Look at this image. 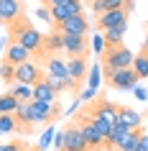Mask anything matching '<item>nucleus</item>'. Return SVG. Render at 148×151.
<instances>
[{
	"instance_id": "f257e3e1",
	"label": "nucleus",
	"mask_w": 148,
	"mask_h": 151,
	"mask_svg": "<svg viewBox=\"0 0 148 151\" xmlns=\"http://www.w3.org/2000/svg\"><path fill=\"white\" fill-rule=\"evenodd\" d=\"M8 44H18V46H23L26 51H31L33 62H36V59H44V33H41L26 16L16 18V21L8 26Z\"/></svg>"
},
{
	"instance_id": "f03ea898",
	"label": "nucleus",
	"mask_w": 148,
	"mask_h": 151,
	"mask_svg": "<svg viewBox=\"0 0 148 151\" xmlns=\"http://www.w3.org/2000/svg\"><path fill=\"white\" fill-rule=\"evenodd\" d=\"M133 51L128 46H112V49H105V51H102V77H105V80H110V77H112V74H115L117 69H128V67H130L133 64Z\"/></svg>"
},
{
	"instance_id": "7ed1b4c3",
	"label": "nucleus",
	"mask_w": 148,
	"mask_h": 151,
	"mask_svg": "<svg viewBox=\"0 0 148 151\" xmlns=\"http://www.w3.org/2000/svg\"><path fill=\"white\" fill-rule=\"evenodd\" d=\"M61 115V108L56 103H39L31 100V113H28V126L36 131L39 126H51L56 118Z\"/></svg>"
},
{
	"instance_id": "20e7f679",
	"label": "nucleus",
	"mask_w": 148,
	"mask_h": 151,
	"mask_svg": "<svg viewBox=\"0 0 148 151\" xmlns=\"http://www.w3.org/2000/svg\"><path fill=\"white\" fill-rule=\"evenodd\" d=\"M133 8H135V0H125L123 8L97 16V21H94V26H97V33L107 31V28H115V26H128V16L133 13Z\"/></svg>"
},
{
	"instance_id": "39448f33",
	"label": "nucleus",
	"mask_w": 148,
	"mask_h": 151,
	"mask_svg": "<svg viewBox=\"0 0 148 151\" xmlns=\"http://www.w3.org/2000/svg\"><path fill=\"white\" fill-rule=\"evenodd\" d=\"M46 74L41 72L39 62H23V64H18V67H13V82H18V85H39L41 80H44Z\"/></svg>"
},
{
	"instance_id": "423d86ee",
	"label": "nucleus",
	"mask_w": 148,
	"mask_h": 151,
	"mask_svg": "<svg viewBox=\"0 0 148 151\" xmlns=\"http://www.w3.org/2000/svg\"><path fill=\"white\" fill-rule=\"evenodd\" d=\"M87 115H92V118H100V120H107L110 126H115L117 123V105L105 100V97H97L92 105H87L84 108Z\"/></svg>"
},
{
	"instance_id": "0eeeda50",
	"label": "nucleus",
	"mask_w": 148,
	"mask_h": 151,
	"mask_svg": "<svg viewBox=\"0 0 148 151\" xmlns=\"http://www.w3.org/2000/svg\"><path fill=\"white\" fill-rule=\"evenodd\" d=\"M61 44H64V49H61V54L66 56V59H71V56H89V39L87 36H64L61 33Z\"/></svg>"
},
{
	"instance_id": "6e6552de",
	"label": "nucleus",
	"mask_w": 148,
	"mask_h": 151,
	"mask_svg": "<svg viewBox=\"0 0 148 151\" xmlns=\"http://www.w3.org/2000/svg\"><path fill=\"white\" fill-rule=\"evenodd\" d=\"M74 123L79 126V131H82V138H84V143H87V149H89V151H100V149H105V138H102V136L92 128V123L87 120L84 113H79Z\"/></svg>"
},
{
	"instance_id": "1a4fd4ad",
	"label": "nucleus",
	"mask_w": 148,
	"mask_h": 151,
	"mask_svg": "<svg viewBox=\"0 0 148 151\" xmlns=\"http://www.w3.org/2000/svg\"><path fill=\"white\" fill-rule=\"evenodd\" d=\"M49 13H51L54 26H59V23H64V21H69V18H74V16H82L84 8H82L79 0H71V3H64V5H51Z\"/></svg>"
},
{
	"instance_id": "9d476101",
	"label": "nucleus",
	"mask_w": 148,
	"mask_h": 151,
	"mask_svg": "<svg viewBox=\"0 0 148 151\" xmlns=\"http://www.w3.org/2000/svg\"><path fill=\"white\" fill-rule=\"evenodd\" d=\"M59 33H64V36H87L89 33V21L84 18V13L82 16H74L69 18V21H64V23L54 26Z\"/></svg>"
},
{
	"instance_id": "9b49d317",
	"label": "nucleus",
	"mask_w": 148,
	"mask_h": 151,
	"mask_svg": "<svg viewBox=\"0 0 148 151\" xmlns=\"http://www.w3.org/2000/svg\"><path fill=\"white\" fill-rule=\"evenodd\" d=\"M138 82L140 80L135 77V72L128 67V69H117L115 74L107 80V85L112 90H135V87H138Z\"/></svg>"
},
{
	"instance_id": "f8f14e48",
	"label": "nucleus",
	"mask_w": 148,
	"mask_h": 151,
	"mask_svg": "<svg viewBox=\"0 0 148 151\" xmlns=\"http://www.w3.org/2000/svg\"><path fill=\"white\" fill-rule=\"evenodd\" d=\"M26 13V5L21 0H0V23L10 26L16 18H21Z\"/></svg>"
},
{
	"instance_id": "ddd939ff",
	"label": "nucleus",
	"mask_w": 148,
	"mask_h": 151,
	"mask_svg": "<svg viewBox=\"0 0 148 151\" xmlns=\"http://www.w3.org/2000/svg\"><path fill=\"white\" fill-rule=\"evenodd\" d=\"M64 136H66L64 151H89V149H87V143H84V138H82V131H79V126L74 123V120L64 128Z\"/></svg>"
},
{
	"instance_id": "4468645a",
	"label": "nucleus",
	"mask_w": 148,
	"mask_h": 151,
	"mask_svg": "<svg viewBox=\"0 0 148 151\" xmlns=\"http://www.w3.org/2000/svg\"><path fill=\"white\" fill-rule=\"evenodd\" d=\"M66 72H69V80L74 85H82L87 80V72H89V64H87L84 56H71L66 59Z\"/></svg>"
},
{
	"instance_id": "2eb2a0df",
	"label": "nucleus",
	"mask_w": 148,
	"mask_h": 151,
	"mask_svg": "<svg viewBox=\"0 0 148 151\" xmlns=\"http://www.w3.org/2000/svg\"><path fill=\"white\" fill-rule=\"evenodd\" d=\"M31 59H33L31 51H26V49L18 46V44H8V46H5V54H3V62L13 64V67H18V64H23V62H31Z\"/></svg>"
},
{
	"instance_id": "dca6fc26",
	"label": "nucleus",
	"mask_w": 148,
	"mask_h": 151,
	"mask_svg": "<svg viewBox=\"0 0 148 151\" xmlns=\"http://www.w3.org/2000/svg\"><path fill=\"white\" fill-rule=\"evenodd\" d=\"M56 97H59V92L46 82V77L39 85H33V100H39V103H56Z\"/></svg>"
},
{
	"instance_id": "f3484780",
	"label": "nucleus",
	"mask_w": 148,
	"mask_h": 151,
	"mask_svg": "<svg viewBox=\"0 0 148 151\" xmlns=\"http://www.w3.org/2000/svg\"><path fill=\"white\" fill-rule=\"evenodd\" d=\"M61 49H64L61 33L56 31V28H54L51 33H44V59L51 56V54H61Z\"/></svg>"
},
{
	"instance_id": "a211bd4d",
	"label": "nucleus",
	"mask_w": 148,
	"mask_h": 151,
	"mask_svg": "<svg viewBox=\"0 0 148 151\" xmlns=\"http://www.w3.org/2000/svg\"><path fill=\"white\" fill-rule=\"evenodd\" d=\"M117 120L125 123L128 128H143L140 126V123H143L140 113H135L133 108H128V105H117Z\"/></svg>"
},
{
	"instance_id": "6ab92c4d",
	"label": "nucleus",
	"mask_w": 148,
	"mask_h": 151,
	"mask_svg": "<svg viewBox=\"0 0 148 151\" xmlns=\"http://www.w3.org/2000/svg\"><path fill=\"white\" fill-rule=\"evenodd\" d=\"M128 131H133V128H128L125 123H120V120H117L115 126H112V131H110V136L105 138V149L115 151V149H117V143L125 138V133H128Z\"/></svg>"
},
{
	"instance_id": "aec40b11",
	"label": "nucleus",
	"mask_w": 148,
	"mask_h": 151,
	"mask_svg": "<svg viewBox=\"0 0 148 151\" xmlns=\"http://www.w3.org/2000/svg\"><path fill=\"white\" fill-rule=\"evenodd\" d=\"M125 31H128V26H115V28H107V31H102L105 46H107V49H112V46H123Z\"/></svg>"
},
{
	"instance_id": "412c9836",
	"label": "nucleus",
	"mask_w": 148,
	"mask_h": 151,
	"mask_svg": "<svg viewBox=\"0 0 148 151\" xmlns=\"http://www.w3.org/2000/svg\"><path fill=\"white\" fill-rule=\"evenodd\" d=\"M10 95L16 97L18 103H31L33 100V87L31 85H18V82H10Z\"/></svg>"
},
{
	"instance_id": "4be33fe9",
	"label": "nucleus",
	"mask_w": 148,
	"mask_h": 151,
	"mask_svg": "<svg viewBox=\"0 0 148 151\" xmlns=\"http://www.w3.org/2000/svg\"><path fill=\"white\" fill-rule=\"evenodd\" d=\"M94 10V16H102V13H110V10H117L125 5V0H92L89 3Z\"/></svg>"
},
{
	"instance_id": "5701e85b",
	"label": "nucleus",
	"mask_w": 148,
	"mask_h": 151,
	"mask_svg": "<svg viewBox=\"0 0 148 151\" xmlns=\"http://www.w3.org/2000/svg\"><path fill=\"white\" fill-rule=\"evenodd\" d=\"M140 133H143V128H133V131H128V133H125V138L117 143V149H115V151H135Z\"/></svg>"
},
{
	"instance_id": "b1692460",
	"label": "nucleus",
	"mask_w": 148,
	"mask_h": 151,
	"mask_svg": "<svg viewBox=\"0 0 148 151\" xmlns=\"http://www.w3.org/2000/svg\"><path fill=\"white\" fill-rule=\"evenodd\" d=\"M130 69L135 72L138 80H146V77H148V54H135V56H133Z\"/></svg>"
},
{
	"instance_id": "393cba45",
	"label": "nucleus",
	"mask_w": 148,
	"mask_h": 151,
	"mask_svg": "<svg viewBox=\"0 0 148 151\" xmlns=\"http://www.w3.org/2000/svg\"><path fill=\"white\" fill-rule=\"evenodd\" d=\"M87 85H89V90H100L102 85V69H100V64H89V72H87Z\"/></svg>"
},
{
	"instance_id": "a878e982",
	"label": "nucleus",
	"mask_w": 148,
	"mask_h": 151,
	"mask_svg": "<svg viewBox=\"0 0 148 151\" xmlns=\"http://www.w3.org/2000/svg\"><path fill=\"white\" fill-rule=\"evenodd\" d=\"M18 108V100L10 92H5V95H0V115H13Z\"/></svg>"
},
{
	"instance_id": "bb28decb",
	"label": "nucleus",
	"mask_w": 148,
	"mask_h": 151,
	"mask_svg": "<svg viewBox=\"0 0 148 151\" xmlns=\"http://www.w3.org/2000/svg\"><path fill=\"white\" fill-rule=\"evenodd\" d=\"M82 113H84V110H82ZM84 115H87V113H84ZM87 120H89V123H92V128H94V131H97V133L102 136V138H107V136H110V131H112V126H110L107 120L92 118V115H87Z\"/></svg>"
},
{
	"instance_id": "cd10ccee",
	"label": "nucleus",
	"mask_w": 148,
	"mask_h": 151,
	"mask_svg": "<svg viewBox=\"0 0 148 151\" xmlns=\"http://www.w3.org/2000/svg\"><path fill=\"white\" fill-rule=\"evenodd\" d=\"M18 128L16 115H0V133H13Z\"/></svg>"
},
{
	"instance_id": "c85d7f7f",
	"label": "nucleus",
	"mask_w": 148,
	"mask_h": 151,
	"mask_svg": "<svg viewBox=\"0 0 148 151\" xmlns=\"http://www.w3.org/2000/svg\"><path fill=\"white\" fill-rule=\"evenodd\" d=\"M54 133H56V131H54L51 126H49L46 131H44V136H41V143L36 146V149H39V151H44V149L49 146V143H54Z\"/></svg>"
},
{
	"instance_id": "c756f323",
	"label": "nucleus",
	"mask_w": 148,
	"mask_h": 151,
	"mask_svg": "<svg viewBox=\"0 0 148 151\" xmlns=\"http://www.w3.org/2000/svg\"><path fill=\"white\" fill-rule=\"evenodd\" d=\"M0 77H3V82L10 85V82H13V64H5V62L0 64Z\"/></svg>"
},
{
	"instance_id": "7c9ffc66",
	"label": "nucleus",
	"mask_w": 148,
	"mask_h": 151,
	"mask_svg": "<svg viewBox=\"0 0 148 151\" xmlns=\"http://www.w3.org/2000/svg\"><path fill=\"white\" fill-rule=\"evenodd\" d=\"M89 44H92V49H94V51H97L100 56H102V51L107 49V46H105V39H102V33H97V36H94L92 41H89Z\"/></svg>"
},
{
	"instance_id": "2f4dec72",
	"label": "nucleus",
	"mask_w": 148,
	"mask_h": 151,
	"mask_svg": "<svg viewBox=\"0 0 148 151\" xmlns=\"http://www.w3.org/2000/svg\"><path fill=\"white\" fill-rule=\"evenodd\" d=\"M26 143L21 141H10V143H0V151H23Z\"/></svg>"
},
{
	"instance_id": "473e14b6",
	"label": "nucleus",
	"mask_w": 148,
	"mask_h": 151,
	"mask_svg": "<svg viewBox=\"0 0 148 151\" xmlns=\"http://www.w3.org/2000/svg\"><path fill=\"white\" fill-rule=\"evenodd\" d=\"M64 141H66L64 131H56V133H54V149L56 151H64Z\"/></svg>"
},
{
	"instance_id": "72a5a7b5",
	"label": "nucleus",
	"mask_w": 148,
	"mask_h": 151,
	"mask_svg": "<svg viewBox=\"0 0 148 151\" xmlns=\"http://www.w3.org/2000/svg\"><path fill=\"white\" fill-rule=\"evenodd\" d=\"M135 151H148V133H140V138H138V146H135Z\"/></svg>"
},
{
	"instance_id": "f704fd0d",
	"label": "nucleus",
	"mask_w": 148,
	"mask_h": 151,
	"mask_svg": "<svg viewBox=\"0 0 148 151\" xmlns=\"http://www.w3.org/2000/svg\"><path fill=\"white\" fill-rule=\"evenodd\" d=\"M36 16H39L41 21H49V23H54V21H51V13H49V8H46V5H44V8H39V10H36Z\"/></svg>"
},
{
	"instance_id": "c9c22d12",
	"label": "nucleus",
	"mask_w": 148,
	"mask_h": 151,
	"mask_svg": "<svg viewBox=\"0 0 148 151\" xmlns=\"http://www.w3.org/2000/svg\"><path fill=\"white\" fill-rule=\"evenodd\" d=\"M79 97H82V103H89V100H94V97H97V92H94V90H89V87H87V90H84V92H82V95H79Z\"/></svg>"
},
{
	"instance_id": "e433bc0d",
	"label": "nucleus",
	"mask_w": 148,
	"mask_h": 151,
	"mask_svg": "<svg viewBox=\"0 0 148 151\" xmlns=\"http://www.w3.org/2000/svg\"><path fill=\"white\" fill-rule=\"evenodd\" d=\"M133 95H135V100H140V103H143V100L148 97V92H146L143 87H135V90H133Z\"/></svg>"
},
{
	"instance_id": "4c0bfd02",
	"label": "nucleus",
	"mask_w": 148,
	"mask_h": 151,
	"mask_svg": "<svg viewBox=\"0 0 148 151\" xmlns=\"http://www.w3.org/2000/svg\"><path fill=\"white\" fill-rule=\"evenodd\" d=\"M64 3H71V0H44L46 8H51V5H64Z\"/></svg>"
},
{
	"instance_id": "58836bf2",
	"label": "nucleus",
	"mask_w": 148,
	"mask_h": 151,
	"mask_svg": "<svg viewBox=\"0 0 148 151\" xmlns=\"http://www.w3.org/2000/svg\"><path fill=\"white\" fill-rule=\"evenodd\" d=\"M23 151H39L36 146H23Z\"/></svg>"
},
{
	"instance_id": "ea45409f",
	"label": "nucleus",
	"mask_w": 148,
	"mask_h": 151,
	"mask_svg": "<svg viewBox=\"0 0 148 151\" xmlns=\"http://www.w3.org/2000/svg\"><path fill=\"white\" fill-rule=\"evenodd\" d=\"M89 3H92V0H89Z\"/></svg>"
},
{
	"instance_id": "a19ab883",
	"label": "nucleus",
	"mask_w": 148,
	"mask_h": 151,
	"mask_svg": "<svg viewBox=\"0 0 148 151\" xmlns=\"http://www.w3.org/2000/svg\"><path fill=\"white\" fill-rule=\"evenodd\" d=\"M41 3H44V0H41Z\"/></svg>"
}]
</instances>
